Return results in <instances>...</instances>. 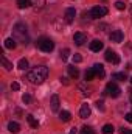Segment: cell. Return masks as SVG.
Here are the masks:
<instances>
[{
  "label": "cell",
  "instance_id": "20",
  "mask_svg": "<svg viewBox=\"0 0 132 134\" xmlns=\"http://www.w3.org/2000/svg\"><path fill=\"white\" fill-rule=\"evenodd\" d=\"M27 122L30 123V126H31V128H37V126H39V122L34 119L31 114H28V115H27Z\"/></svg>",
  "mask_w": 132,
  "mask_h": 134
},
{
  "label": "cell",
  "instance_id": "7",
  "mask_svg": "<svg viewBox=\"0 0 132 134\" xmlns=\"http://www.w3.org/2000/svg\"><path fill=\"white\" fill-rule=\"evenodd\" d=\"M109 39L112 41V42H115V44H120V42H123V39H124V34L121 30H113L112 33L109 34Z\"/></svg>",
  "mask_w": 132,
  "mask_h": 134
},
{
  "label": "cell",
  "instance_id": "32",
  "mask_svg": "<svg viewBox=\"0 0 132 134\" xmlns=\"http://www.w3.org/2000/svg\"><path fill=\"white\" fill-rule=\"evenodd\" d=\"M11 89H13V91H19V89H20V84H19L17 81H13V83H11Z\"/></svg>",
  "mask_w": 132,
  "mask_h": 134
},
{
  "label": "cell",
  "instance_id": "15",
  "mask_svg": "<svg viewBox=\"0 0 132 134\" xmlns=\"http://www.w3.org/2000/svg\"><path fill=\"white\" fill-rule=\"evenodd\" d=\"M93 70H95V73H97V76H99V78H104V75H106V72H104V67H103V64H95V66L92 67Z\"/></svg>",
  "mask_w": 132,
  "mask_h": 134
},
{
  "label": "cell",
  "instance_id": "9",
  "mask_svg": "<svg viewBox=\"0 0 132 134\" xmlns=\"http://www.w3.org/2000/svg\"><path fill=\"white\" fill-rule=\"evenodd\" d=\"M75 16H76L75 8H67V9H65V14H64V19H65L67 24H71V22L75 20Z\"/></svg>",
  "mask_w": 132,
  "mask_h": 134
},
{
  "label": "cell",
  "instance_id": "34",
  "mask_svg": "<svg viewBox=\"0 0 132 134\" xmlns=\"http://www.w3.org/2000/svg\"><path fill=\"white\" fill-rule=\"evenodd\" d=\"M59 80H61V83H62V84H65V86H68V83H70V81H68V78H67V76H61V78H59Z\"/></svg>",
  "mask_w": 132,
  "mask_h": 134
},
{
  "label": "cell",
  "instance_id": "23",
  "mask_svg": "<svg viewBox=\"0 0 132 134\" xmlns=\"http://www.w3.org/2000/svg\"><path fill=\"white\" fill-rule=\"evenodd\" d=\"M112 78H113V80H117V81H126V80H128V78H126V73H123V72L113 73V75H112Z\"/></svg>",
  "mask_w": 132,
  "mask_h": 134
},
{
  "label": "cell",
  "instance_id": "14",
  "mask_svg": "<svg viewBox=\"0 0 132 134\" xmlns=\"http://www.w3.org/2000/svg\"><path fill=\"white\" fill-rule=\"evenodd\" d=\"M8 131L13 133V134L19 133V131H20V125H19L17 122H9V123H8Z\"/></svg>",
  "mask_w": 132,
  "mask_h": 134
},
{
  "label": "cell",
  "instance_id": "11",
  "mask_svg": "<svg viewBox=\"0 0 132 134\" xmlns=\"http://www.w3.org/2000/svg\"><path fill=\"white\" fill-rule=\"evenodd\" d=\"M50 104H51V111L58 112V111H59V104H61L59 97H58V95H53V97H51V101H50Z\"/></svg>",
  "mask_w": 132,
  "mask_h": 134
},
{
  "label": "cell",
  "instance_id": "26",
  "mask_svg": "<svg viewBox=\"0 0 132 134\" xmlns=\"http://www.w3.org/2000/svg\"><path fill=\"white\" fill-rule=\"evenodd\" d=\"M31 3H33L36 8H44L45 3H47V0H31Z\"/></svg>",
  "mask_w": 132,
  "mask_h": 134
},
{
  "label": "cell",
  "instance_id": "27",
  "mask_svg": "<svg viewBox=\"0 0 132 134\" xmlns=\"http://www.w3.org/2000/svg\"><path fill=\"white\" fill-rule=\"evenodd\" d=\"M68 55H70V50H68V48L61 50V59H62V61H67V59H68Z\"/></svg>",
  "mask_w": 132,
  "mask_h": 134
},
{
  "label": "cell",
  "instance_id": "17",
  "mask_svg": "<svg viewBox=\"0 0 132 134\" xmlns=\"http://www.w3.org/2000/svg\"><path fill=\"white\" fill-rule=\"evenodd\" d=\"M0 59H2V64H3V67H5V70H6V72H11V70H13V64L5 58V55H2V58H0Z\"/></svg>",
  "mask_w": 132,
  "mask_h": 134
},
{
  "label": "cell",
  "instance_id": "28",
  "mask_svg": "<svg viewBox=\"0 0 132 134\" xmlns=\"http://www.w3.org/2000/svg\"><path fill=\"white\" fill-rule=\"evenodd\" d=\"M115 8H117L118 11H123V9L126 8V5H124V2H121V0H117V2H115Z\"/></svg>",
  "mask_w": 132,
  "mask_h": 134
},
{
  "label": "cell",
  "instance_id": "31",
  "mask_svg": "<svg viewBox=\"0 0 132 134\" xmlns=\"http://www.w3.org/2000/svg\"><path fill=\"white\" fill-rule=\"evenodd\" d=\"M81 61H82V56L75 53V55H73V63H75V64H78V63H81Z\"/></svg>",
  "mask_w": 132,
  "mask_h": 134
},
{
  "label": "cell",
  "instance_id": "33",
  "mask_svg": "<svg viewBox=\"0 0 132 134\" xmlns=\"http://www.w3.org/2000/svg\"><path fill=\"white\" fill-rule=\"evenodd\" d=\"M97 108H98L99 111H104V103H103L101 100H98L97 101Z\"/></svg>",
  "mask_w": 132,
  "mask_h": 134
},
{
  "label": "cell",
  "instance_id": "30",
  "mask_svg": "<svg viewBox=\"0 0 132 134\" xmlns=\"http://www.w3.org/2000/svg\"><path fill=\"white\" fill-rule=\"evenodd\" d=\"M81 134H93V131H92V128H90V126H82Z\"/></svg>",
  "mask_w": 132,
  "mask_h": 134
},
{
  "label": "cell",
  "instance_id": "1",
  "mask_svg": "<svg viewBox=\"0 0 132 134\" xmlns=\"http://www.w3.org/2000/svg\"><path fill=\"white\" fill-rule=\"evenodd\" d=\"M47 76H48V67L47 66H36L28 72L27 80L31 84H42L47 80Z\"/></svg>",
  "mask_w": 132,
  "mask_h": 134
},
{
  "label": "cell",
  "instance_id": "38",
  "mask_svg": "<svg viewBox=\"0 0 132 134\" xmlns=\"http://www.w3.org/2000/svg\"><path fill=\"white\" fill-rule=\"evenodd\" d=\"M128 92H129V100L132 101V89H129V91H128Z\"/></svg>",
  "mask_w": 132,
  "mask_h": 134
},
{
  "label": "cell",
  "instance_id": "6",
  "mask_svg": "<svg viewBox=\"0 0 132 134\" xmlns=\"http://www.w3.org/2000/svg\"><path fill=\"white\" fill-rule=\"evenodd\" d=\"M104 58H106V61H109V63H112V64H118L120 63V56L113 52V50H106V55H104Z\"/></svg>",
  "mask_w": 132,
  "mask_h": 134
},
{
  "label": "cell",
  "instance_id": "2",
  "mask_svg": "<svg viewBox=\"0 0 132 134\" xmlns=\"http://www.w3.org/2000/svg\"><path fill=\"white\" fill-rule=\"evenodd\" d=\"M13 37H14L17 42L23 44V45H27V44L30 42V36H28L27 27H25L23 24H16V25H14V28H13Z\"/></svg>",
  "mask_w": 132,
  "mask_h": 134
},
{
  "label": "cell",
  "instance_id": "5",
  "mask_svg": "<svg viewBox=\"0 0 132 134\" xmlns=\"http://www.w3.org/2000/svg\"><path fill=\"white\" fill-rule=\"evenodd\" d=\"M107 14V8L106 6H93L90 9V16L92 19H99V17H104Z\"/></svg>",
  "mask_w": 132,
  "mask_h": 134
},
{
  "label": "cell",
  "instance_id": "16",
  "mask_svg": "<svg viewBox=\"0 0 132 134\" xmlns=\"http://www.w3.org/2000/svg\"><path fill=\"white\" fill-rule=\"evenodd\" d=\"M67 72H68V75L71 78H78L79 76V70H78V67H75V66H68L67 67Z\"/></svg>",
  "mask_w": 132,
  "mask_h": 134
},
{
  "label": "cell",
  "instance_id": "37",
  "mask_svg": "<svg viewBox=\"0 0 132 134\" xmlns=\"http://www.w3.org/2000/svg\"><path fill=\"white\" fill-rule=\"evenodd\" d=\"M70 134H78V130H76V128H71V130H70Z\"/></svg>",
  "mask_w": 132,
  "mask_h": 134
},
{
  "label": "cell",
  "instance_id": "39",
  "mask_svg": "<svg viewBox=\"0 0 132 134\" xmlns=\"http://www.w3.org/2000/svg\"><path fill=\"white\" fill-rule=\"evenodd\" d=\"M131 83H132V78H131Z\"/></svg>",
  "mask_w": 132,
  "mask_h": 134
},
{
  "label": "cell",
  "instance_id": "8",
  "mask_svg": "<svg viewBox=\"0 0 132 134\" xmlns=\"http://www.w3.org/2000/svg\"><path fill=\"white\" fill-rule=\"evenodd\" d=\"M73 42H75L76 45H84V44L87 42V36L84 33H79V31H78V33L73 34Z\"/></svg>",
  "mask_w": 132,
  "mask_h": 134
},
{
  "label": "cell",
  "instance_id": "21",
  "mask_svg": "<svg viewBox=\"0 0 132 134\" xmlns=\"http://www.w3.org/2000/svg\"><path fill=\"white\" fill-rule=\"evenodd\" d=\"M115 133V128H113V125H110V123H106L104 126H103V134H113Z\"/></svg>",
  "mask_w": 132,
  "mask_h": 134
},
{
  "label": "cell",
  "instance_id": "13",
  "mask_svg": "<svg viewBox=\"0 0 132 134\" xmlns=\"http://www.w3.org/2000/svg\"><path fill=\"white\" fill-rule=\"evenodd\" d=\"M103 42L101 41H98V39H95V41H92L90 42V50L92 52H99V50H103Z\"/></svg>",
  "mask_w": 132,
  "mask_h": 134
},
{
  "label": "cell",
  "instance_id": "36",
  "mask_svg": "<svg viewBox=\"0 0 132 134\" xmlns=\"http://www.w3.org/2000/svg\"><path fill=\"white\" fill-rule=\"evenodd\" d=\"M121 134H132V131L128 130V128H123V130H121Z\"/></svg>",
  "mask_w": 132,
  "mask_h": 134
},
{
  "label": "cell",
  "instance_id": "35",
  "mask_svg": "<svg viewBox=\"0 0 132 134\" xmlns=\"http://www.w3.org/2000/svg\"><path fill=\"white\" fill-rule=\"evenodd\" d=\"M124 119H126V122H129V123H132V112H128V114L124 115Z\"/></svg>",
  "mask_w": 132,
  "mask_h": 134
},
{
  "label": "cell",
  "instance_id": "4",
  "mask_svg": "<svg viewBox=\"0 0 132 134\" xmlns=\"http://www.w3.org/2000/svg\"><path fill=\"white\" fill-rule=\"evenodd\" d=\"M104 94H107V95H110L112 98H117V97H120V94H121V89L115 84V83H109L107 86H106V91H104Z\"/></svg>",
  "mask_w": 132,
  "mask_h": 134
},
{
  "label": "cell",
  "instance_id": "25",
  "mask_svg": "<svg viewBox=\"0 0 132 134\" xmlns=\"http://www.w3.org/2000/svg\"><path fill=\"white\" fill-rule=\"evenodd\" d=\"M17 67H19L20 70H25V69H28V61H27L25 58H22V59L19 61V64H17Z\"/></svg>",
  "mask_w": 132,
  "mask_h": 134
},
{
  "label": "cell",
  "instance_id": "18",
  "mask_svg": "<svg viewBox=\"0 0 132 134\" xmlns=\"http://www.w3.org/2000/svg\"><path fill=\"white\" fill-rule=\"evenodd\" d=\"M59 119H61L62 122H70V120H71V114H70L68 111H61V112H59Z\"/></svg>",
  "mask_w": 132,
  "mask_h": 134
},
{
  "label": "cell",
  "instance_id": "29",
  "mask_svg": "<svg viewBox=\"0 0 132 134\" xmlns=\"http://www.w3.org/2000/svg\"><path fill=\"white\" fill-rule=\"evenodd\" d=\"M22 101H23L25 104H30V103H31V95H30V94H23V97H22Z\"/></svg>",
  "mask_w": 132,
  "mask_h": 134
},
{
  "label": "cell",
  "instance_id": "10",
  "mask_svg": "<svg viewBox=\"0 0 132 134\" xmlns=\"http://www.w3.org/2000/svg\"><path fill=\"white\" fill-rule=\"evenodd\" d=\"M89 115H90V106H89L87 103L81 104V109H79V117H81V119H87Z\"/></svg>",
  "mask_w": 132,
  "mask_h": 134
},
{
  "label": "cell",
  "instance_id": "22",
  "mask_svg": "<svg viewBox=\"0 0 132 134\" xmlns=\"http://www.w3.org/2000/svg\"><path fill=\"white\" fill-rule=\"evenodd\" d=\"M95 76H97V73H95V70H93V69L86 70V81H92Z\"/></svg>",
  "mask_w": 132,
  "mask_h": 134
},
{
  "label": "cell",
  "instance_id": "19",
  "mask_svg": "<svg viewBox=\"0 0 132 134\" xmlns=\"http://www.w3.org/2000/svg\"><path fill=\"white\" fill-rule=\"evenodd\" d=\"M33 3H31V0H17V6L20 8V9H25V8H28V6H31Z\"/></svg>",
  "mask_w": 132,
  "mask_h": 134
},
{
  "label": "cell",
  "instance_id": "24",
  "mask_svg": "<svg viewBox=\"0 0 132 134\" xmlns=\"http://www.w3.org/2000/svg\"><path fill=\"white\" fill-rule=\"evenodd\" d=\"M78 89L82 92V95H86V97H87V95H90V89H89V87H86V84H84V83L78 84Z\"/></svg>",
  "mask_w": 132,
  "mask_h": 134
},
{
  "label": "cell",
  "instance_id": "12",
  "mask_svg": "<svg viewBox=\"0 0 132 134\" xmlns=\"http://www.w3.org/2000/svg\"><path fill=\"white\" fill-rule=\"evenodd\" d=\"M17 47V41L14 39V37H8L6 41H5V48H8V50H14Z\"/></svg>",
  "mask_w": 132,
  "mask_h": 134
},
{
  "label": "cell",
  "instance_id": "3",
  "mask_svg": "<svg viewBox=\"0 0 132 134\" xmlns=\"http://www.w3.org/2000/svg\"><path fill=\"white\" fill-rule=\"evenodd\" d=\"M37 47H39L42 52L50 53V52H53V48H55V42H53L51 39H48V37H40V39L37 41Z\"/></svg>",
  "mask_w": 132,
  "mask_h": 134
}]
</instances>
